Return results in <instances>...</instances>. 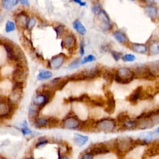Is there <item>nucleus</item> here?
<instances>
[{
  "instance_id": "1",
  "label": "nucleus",
  "mask_w": 159,
  "mask_h": 159,
  "mask_svg": "<svg viewBox=\"0 0 159 159\" xmlns=\"http://www.w3.org/2000/svg\"><path fill=\"white\" fill-rule=\"evenodd\" d=\"M147 144L140 139H134L130 137H119L114 140L111 148L114 149L117 154L120 157H123L132 151L138 146L145 145Z\"/></svg>"
},
{
  "instance_id": "2",
  "label": "nucleus",
  "mask_w": 159,
  "mask_h": 159,
  "mask_svg": "<svg viewBox=\"0 0 159 159\" xmlns=\"http://www.w3.org/2000/svg\"><path fill=\"white\" fill-rule=\"evenodd\" d=\"M135 79L133 70L127 67H121L115 72L114 81L121 85H127Z\"/></svg>"
},
{
  "instance_id": "3",
  "label": "nucleus",
  "mask_w": 159,
  "mask_h": 159,
  "mask_svg": "<svg viewBox=\"0 0 159 159\" xmlns=\"http://www.w3.org/2000/svg\"><path fill=\"white\" fill-rule=\"evenodd\" d=\"M152 97L151 94L144 90L142 86H139L129 95L127 101L132 105L138 103L139 100H144Z\"/></svg>"
},
{
  "instance_id": "4",
  "label": "nucleus",
  "mask_w": 159,
  "mask_h": 159,
  "mask_svg": "<svg viewBox=\"0 0 159 159\" xmlns=\"http://www.w3.org/2000/svg\"><path fill=\"white\" fill-rule=\"evenodd\" d=\"M133 71L135 73V78L148 81H154L156 78L155 76L152 74L147 65H140L134 68Z\"/></svg>"
},
{
  "instance_id": "5",
  "label": "nucleus",
  "mask_w": 159,
  "mask_h": 159,
  "mask_svg": "<svg viewBox=\"0 0 159 159\" xmlns=\"http://www.w3.org/2000/svg\"><path fill=\"white\" fill-rule=\"evenodd\" d=\"M4 49L6 52L7 57L9 60L17 62L18 63L23 62V54L20 50H17L13 45L5 42L3 44Z\"/></svg>"
},
{
  "instance_id": "6",
  "label": "nucleus",
  "mask_w": 159,
  "mask_h": 159,
  "mask_svg": "<svg viewBox=\"0 0 159 159\" xmlns=\"http://www.w3.org/2000/svg\"><path fill=\"white\" fill-rule=\"evenodd\" d=\"M116 127V122L113 119L106 118L97 122L96 129L100 132H112Z\"/></svg>"
},
{
  "instance_id": "7",
  "label": "nucleus",
  "mask_w": 159,
  "mask_h": 159,
  "mask_svg": "<svg viewBox=\"0 0 159 159\" xmlns=\"http://www.w3.org/2000/svg\"><path fill=\"white\" fill-rule=\"evenodd\" d=\"M104 95L106 96V104L104 109V111L108 114H113L116 109V100L114 94L109 90L104 91Z\"/></svg>"
},
{
  "instance_id": "8",
  "label": "nucleus",
  "mask_w": 159,
  "mask_h": 159,
  "mask_svg": "<svg viewBox=\"0 0 159 159\" xmlns=\"http://www.w3.org/2000/svg\"><path fill=\"white\" fill-rule=\"evenodd\" d=\"M13 105L10 102H6L3 98L0 97V118L7 119L10 117L13 111Z\"/></svg>"
},
{
  "instance_id": "9",
  "label": "nucleus",
  "mask_w": 159,
  "mask_h": 159,
  "mask_svg": "<svg viewBox=\"0 0 159 159\" xmlns=\"http://www.w3.org/2000/svg\"><path fill=\"white\" fill-rule=\"evenodd\" d=\"M97 19L99 21V26L103 31H109L111 29V19L108 13L103 9L97 14Z\"/></svg>"
},
{
  "instance_id": "10",
  "label": "nucleus",
  "mask_w": 159,
  "mask_h": 159,
  "mask_svg": "<svg viewBox=\"0 0 159 159\" xmlns=\"http://www.w3.org/2000/svg\"><path fill=\"white\" fill-rule=\"evenodd\" d=\"M89 152L94 156L99 155H106L109 154L110 152V150L109 149L108 145L104 143H99L91 147L89 150Z\"/></svg>"
},
{
  "instance_id": "11",
  "label": "nucleus",
  "mask_w": 159,
  "mask_h": 159,
  "mask_svg": "<svg viewBox=\"0 0 159 159\" xmlns=\"http://www.w3.org/2000/svg\"><path fill=\"white\" fill-rule=\"evenodd\" d=\"M12 78L14 82H24L26 78V72L23 65L19 63L12 72Z\"/></svg>"
},
{
  "instance_id": "12",
  "label": "nucleus",
  "mask_w": 159,
  "mask_h": 159,
  "mask_svg": "<svg viewBox=\"0 0 159 159\" xmlns=\"http://www.w3.org/2000/svg\"><path fill=\"white\" fill-rule=\"evenodd\" d=\"M82 75L83 76L84 80H93L99 77L102 74L101 70L98 67H93L91 68L86 69L81 72Z\"/></svg>"
},
{
  "instance_id": "13",
  "label": "nucleus",
  "mask_w": 159,
  "mask_h": 159,
  "mask_svg": "<svg viewBox=\"0 0 159 159\" xmlns=\"http://www.w3.org/2000/svg\"><path fill=\"white\" fill-rule=\"evenodd\" d=\"M62 47L68 50H73L76 47V39L74 35H67L62 41Z\"/></svg>"
},
{
  "instance_id": "14",
  "label": "nucleus",
  "mask_w": 159,
  "mask_h": 159,
  "mask_svg": "<svg viewBox=\"0 0 159 159\" xmlns=\"http://www.w3.org/2000/svg\"><path fill=\"white\" fill-rule=\"evenodd\" d=\"M50 101V99L45 95L44 94L40 93L33 99V104L37 106L39 109L44 108Z\"/></svg>"
},
{
  "instance_id": "15",
  "label": "nucleus",
  "mask_w": 159,
  "mask_h": 159,
  "mask_svg": "<svg viewBox=\"0 0 159 159\" xmlns=\"http://www.w3.org/2000/svg\"><path fill=\"white\" fill-rule=\"evenodd\" d=\"M66 56L63 54H60L53 57L49 61V67L52 69H58L60 68L65 60Z\"/></svg>"
},
{
  "instance_id": "16",
  "label": "nucleus",
  "mask_w": 159,
  "mask_h": 159,
  "mask_svg": "<svg viewBox=\"0 0 159 159\" xmlns=\"http://www.w3.org/2000/svg\"><path fill=\"white\" fill-rule=\"evenodd\" d=\"M87 103L93 108H105L106 101L101 96L91 98Z\"/></svg>"
},
{
  "instance_id": "17",
  "label": "nucleus",
  "mask_w": 159,
  "mask_h": 159,
  "mask_svg": "<svg viewBox=\"0 0 159 159\" xmlns=\"http://www.w3.org/2000/svg\"><path fill=\"white\" fill-rule=\"evenodd\" d=\"M80 121L75 117H68L63 121V126L67 129H76L80 126Z\"/></svg>"
},
{
  "instance_id": "18",
  "label": "nucleus",
  "mask_w": 159,
  "mask_h": 159,
  "mask_svg": "<svg viewBox=\"0 0 159 159\" xmlns=\"http://www.w3.org/2000/svg\"><path fill=\"white\" fill-rule=\"evenodd\" d=\"M129 48L133 52L140 54H146L148 51V47L144 44L131 43L129 45Z\"/></svg>"
},
{
  "instance_id": "19",
  "label": "nucleus",
  "mask_w": 159,
  "mask_h": 159,
  "mask_svg": "<svg viewBox=\"0 0 159 159\" xmlns=\"http://www.w3.org/2000/svg\"><path fill=\"white\" fill-rule=\"evenodd\" d=\"M68 81H70V80L68 78H62L61 77H58L52 81V84L54 85V88L55 90H62L67 85Z\"/></svg>"
},
{
  "instance_id": "20",
  "label": "nucleus",
  "mask_w": 159,
  "mask_h": 159,
  "mask_svg": "<svg viewBox=\"0 0 159 159\" xmlns=\"http://www.w3.org/2000/svg\"><path fill=\"white\" fill-rule=\"evenodd\" d=\"M138 127V121L137 120H132L129 119L125 122L121 124L119 130L120 131H126V130H132V129H137Z\"/></svg>"
},
{
  "instance_id": "21",
  "label": "nucleus",
  "mask_w": 159,
  "mask_h": 159,
  "mask_svg": "<svg viewBox=\"0 0 159 159\" xmlns=\"http://www.w3.org/2000/svg\"><path fill=\"white\" fill-rule=\"evenodd\" d=\"M96 124L97 122H96L93 119H90L82 122L80 124V127H81L80 128L81 130L90 131L93 130V129H94L95 128L96 129Z\"/></svg>"
},
{
  "instance_id": "22",
  "label": "nucleus",
  "mask_w": 159,
  "mask_h": 159,
  "mask_svg": "<svg viewBox=\"0 0 159 159\" xmlns=\"http://www.w3.org/2000/svg\"><path fill=\"white\" fill-rule=\"evenodd\" d=\"M29 18L27 17V16L24 13H21L20 14L17 15L16 17V23L18 26L20 27H27V22L29 21Z\"/></svg>"
},
{
  "instance_id": "23",
  "label": "nucleus",
  "mask_w": 159,
  "mask_h": 159,
  "mask_svg": "<svg viewBox=\"0 0 159 159\" xmlns=\"http://www.w3.org/2000/svg\"><path fill=\"white\" fill-rule=\"evenodd\" d=\"M145 13L151 19H155L158 15V9L154 5H147L144 8Z\"/></svg>"
},
{
  "instance_id": "24",
  "label": "nucleus",
  "mask_w": 159,
  "mask_h": 159,
  "mask_svg": "<svg viewBox=\"0 0 159 159\" xmlns=\"http://www.w3.org/2000/svg\"><path fill=\"white\" fill-rule=\"evenodd\" d=\"M73 140L75 143L79 147L84 145L88 140V137L80 134L76 133L73 135Z\"/></svg>"
},
{
  "instance_id": "25",
  "label": "nucleus",
  "mask_w": 159,
  "mask_h": 159,
  "mask_svg": "<svg viewBox=\"0 0 159 159\" xmlns=\"http://www.w3.org/2000/svg\"><path fill=\"white\" fill-rule=\"evenodd\" d=\"M152 74L156 78L159 77V60L152 62L147 65Z\"/></svg>"
},
{
  "instance_id": "26",
  "label": "nucleus",
  "mask_w": 159,
  "mask_h": 159,
  "mask_svg": "<svg viewBox=\"0 0 159 159\" xmlns=\"http://www.w3.org/2000/svg\"><path fill=\"white\" fill-rule=\"evenodd\" d=\"M148 51L151 55L159 54V41L154 40L152 42L148 47Z\"/></svg>"
},
{
  "instance_id": "27",
  "label": "nucleus",
  "mask_w": 159,
  "mask_h": 159,
  "mask_svg": "<svg viewBox=\"0 0 159 159\" xmlns=\"http://www.w3.org/2000/svg\"><path fill=\"white\" fill-rule=\"evenodd\" d=\"M73 27L75 29V30L81 35H84L86 32L85 27L79 19H76L73 22Z\"/></svg>"
},
{
  "instance_id": "28",
  "label": "nucleus",
  "mask_w": 159,
  "mask_h": 159,
  "mask_svg": "<svg viewBox=\"0 0 159 159\" xmlns=\"http://www.w3.org/2000/svg\"><path fill=\"white\" fill-rule=\"evenodd\" d=\"M113 36L115 39L120 44H126L127 41L126 34L121 31H116L113 32Z\"/></svg>"
},
{
  "instance_id": "29",
  "label": "nucleus",
  "mask_w": 159,
  "mask_h": 159,
  "mask_svg": "<svg viewBox=\"0 0 159 159\" xmlns=\"http://www.w3.org/2000/svg\"><path fill=\"white\" fill-rule=\"evenodd\" d=\"M52 76V73L51 72L48 71V70H42L39 72L37 78L38 80L42 81V80H46L50 78Z\"/></svg>"
},
{
  "instance_id": "30",
  "label": "nucleus",
  "mask_w": 159,
  "mask_h": 159,
  "mask_svg": "<svg viewBox=\"0 0 159 159\" xmlns=\"http://www.w3.org/2000/svg\"><path fill=\"white\" fill-rule=\"evenodd\" d=\"M39 110L40 109L35 105H33L32 106H31L30 108H29V113H28L29 119H36L37 118V116L39 115Z\"/></svg>"
},
{
  "instance_id": "31",
  "label": "nucleus",
  "mask_w": 159,
  "mask_h": 159,
  "mask_svg": "<svg viewBox=\"0 0 159 159\" xmlns=\"http://www.w3.org/2000/svg\"><path fill=\"white\" fill-rule=\"evenodd\" d=\"M103 76L104 80L106 81V83L111 84L114 81V77H115V73H114L113 72H112L109 70H107L105 72L103 73Z\"/></svg>"
},
{
  "instance_id": "32",
  "label": "nucleus",
  "mask_w": 159,
  "mask_h": 159,
  "mask_svg": "<svg viewBox=\"0 0 159 159\" xmlns=\"http://www.w3.org/2000/svg\"><path fill=\"white\" fill-rule=\"evenodd\" d=\"M34 124L36 127L42 128L47 126L48 120L44 117H39L34 120Z\"/></svg>"
},
{
  "instance_id": "33",
  "label": "nucleus",
  "mask_w": 159,
  "mask_h": 159,
  "mask_svg": "<svg viewBox=\"0 0 159 159\" xmlns=\"http://www.w3.org/2000/svg\"><path fill=\"white\" fill-rule=\"evenodd\" d=\"M154 137V134L151 132H146L141 133L139 135V139L143 140L147 144L152 140Z\"/></svg>"
},
{
  "instance_id": "34",
  "label": "nucleus",
  "mask_w": 159,
  "mask_h": 159,
  "mask_svg": "<svg viewBox=\"0 0 159 159\" xmlns=\"http://www.w3.org/2000/svg\"><path fill=\"white\" fill-rule=\"evenodd\" d=\"M129 119H131V117L127 112H122V113H121L117 116V122H119L120 124H122V123L125 122Z\"/></svg>"
},
{
  "instance_id": "35",
  "label": "nucleus",
  "mask_w": 159,
  "mask_h": 159,
  "mask_svg": "<svg viewBox=\"0 0 159 159\" xmlns=\"http://www.w3.org/2000/svg\"><path fill=\"white\" fill-rule=\"evenodd\" d=\"M16 0H2V6L7 10L12 9L15 5Z\"/></svg>"
},
{
  "instance_id": "36",
  "label": "nucleus",
  "mask_w": 159,
  "mask_h": 159,
  "mask_svg": "<svg viewBox=\"0 0 159 159\" xmlns=\"http://www.w3.org/2000/svg\"><path fill=\"white\" fill-rule=\"evenodd\" d=\"M48 120V124L47 126L49 127H55L58 124V119L55 117H50L47 119Z\"/></svg>"
},
{
  "instance_id": "37",
  "label": "nucleus",
  "mask_w": 159,
  "mask_h": 159,
  "mask_svg": "<svg viewBox=\"0 0 159 159\" xmlns=\"http://www.w3.org/2000/svg\"><path fill=\"white\" fill-rule=\"evenodd\" d=\"M16 29V25L13 21H8L6 24L5 30L6 32H11L12 31H14Z\"/></svg>"
},
{
  "instance_id": "38",
  "label": "nucleus",
  "mask_w": 159,
  "mask_h": 159,
  "mask_svg": "<svg viewBox=\"0 0 159 159\" xmlns=\"http://www.w3.org/2000/svg\"><path fill=\"white\" fill-rule=\"evenodd\" d=\"M11 87L12 86H11V83L8 81H4L1 83H0V90L1 91H3V93H5L4 91H9Z\"/></svg>"
},
{
  "instance_id": "39",
  "label": "nucleus",
  "mask_w": 159,
  "mask_h": 159,
  "mask_svg": "<svg viewBox=\"0 0 159 159\" xmlns=\"http://www.w3.org/2000/svg\"><path fill=\"white\" fill-rule=\"evenodd\" d=\"M55 31L57 34V37L59 38L60 36L64 34L65 32V27L63 25H58L55 28Z\"/></svg>"
},
{
  "instance_id": "40",
  "label": "nucleus",
  "mask_w": 159,
  "mask_h": 159,
  "mask_svg": "<svg viewBox=\"0 0 159 159\" xmlns=\"http://www.w3.org/2000/svg\"><path fill=\"white\" fill-rule=\"evenodd\" d=\"M96 60V57L94 56L93 55H88V56L85 57L83 59H82L81 60V64H85L89 62H94Z\"/></svg>"
},
{
  "instance_id": "41",
  "label": "nucleus",
  "mask_w": 159,
  "mask_h": 159,
  "mask_svg": "<svg viewBox=\"0 0 159 159\" xmlns=\"http://www.w3.org/2000/svg\"><path fill=\"white\" fill-rule=\"evenodd\" d=\"M80 64H81V60L80 58H77V59H75V60H73L70 63V65H68V68L70 70L75 69L78 67L80 65Z\"/></svg>"
},
{
  "instance_id": "42",
  "label": "nucleus",
  "mask_w": 159,
  "mask_h": 159,
  "mask_svg": "<svg viewBox=\"0 0 159 159\" xmlns=\"http://www.w3.org/2000/svg\"><path fill=\"white\" fill-rule=\"evenodd\" d=\"M122 60L124 62H134L135 60V57L134 55L128 54H125L122 55Z\"/></svg>"
},
{
  "instance_id": "43",
  "label": "nucleus",
  "mask_w": 159,
  "mask_h": 159,
  "mask_svg": "<svg viewBox=\"0 0 159 159\" xmlns=\"http://www.w3.org/2000/svg\"><path fill=\"white\" fill-rule=\"evenodd\" d=\"M36 24V19H34V17H31V18H29L27 24V27L26 29H27L28 31H31L32 29L34 28V27L35 26Z\"/></svg>"
},
{
  "instance_id": "44",
  "label": "nucleus",
  "mask_w": 159,
  "mask_h": 159,
  "mask_svg": "<svg viewBox=\"0 0 159 159\" xmlns=\"http://www.w3.org/2000/svg\"><path fill=\"white\" fill-rule=\"evenodd\" d=\"M111 54L112 56H113L114 60L116 61V62L119 60L121 58H122V57L123 55L121 52H117V51H115V50H111Z\"/></svg>"
},
{
  "instance_id": "45",
  "label": "nucleus",
  "mask_w": 159,
  "mask_h": 159,
  "mask_svg": "<svg viewBox=\"0 0 159 159\" xmlns=\"http://www.w3.org/2000/svg\"><path fill=\"white\" fill-rule=\"evenodd\" d=\"M101 9H102V7H101V5L100 4H96L95 5H94L92 8L93 13L96 15H97Z\"/></svg>"
},
{
  "instance_id": "46",
  "label": "nucleus",
  "mask_w": 159,
  "mask_h": 159,
  "mask_svg": "<svg viewBox=\"0 0 159 159\" xmlns=\"http://www.w3.org/2000/svg\"><path fill=\"white\" fill-rule=\"evenodd\" d=\"M80 54L81 56H83L85 54V42L84 40H81L80 46Z\"/></svg>"
},
{
  "instance_id": "47",
  "label": "nucleus",
  "mask_w": 159,
  "mask_h": 159,
  "mask_svg": "<svg viewBox=\"0 0 159 159\" xmlns=\"http://www.w3.org/2000/svg\"><path fill=\"white\" fill-rule=\"evenodd\" d=\"M32 132L27 127V126L26 125H25L24 127L22 129V133L23 134V135H30V134H32Z\"/></svg>"
},
{
  "instance_id": "48",
  "label": "nucleus",
  "mask_w": 159,
  "mask_h": 159,
  "mask_svg": "<svg viewBox=\"0 0 159 159\" xmlns=\"http://www.w3.org/2000/svg\"><path fill=\"white\" fill-rule=\"evenodd\" d=\"M48 143H49V141H48V140L42 139V140L39 141V142L36 144V147H37V148H39V147H42V146H43V145H46V144H47Z\"/></svg>"
},
{
  "instance_id": "49",
  "label": "nucleus",
  "mask_w": 159,
  "mask_h": 159,
  "mask_svg": "<svg viewBox=\"0 0 159 159\" xmlns=\"http://www.w3.org/2000/svg\"><path fill=\"white\" fill-rule=\"evenodd\" d=\"M93 158L94 155H92L89 152L85 153V154L81 157V159H93Z\"/></svg>"
},
{
  "instance_id": "50",
  "label": "nucleus",
  "mask_w": 159,
  "mask_h": 159,
  "mask_svg": "<svg viewBox=\"0 0 159 159\" xmlns=\"http://www.w3.org/2000/svg\"><path fill=\"white\" fill-rule=\"evenodd\" d=\"M73 1L75 3L78 4L80 6H86V4L85 2L82 1V0H73Z\"/></svg>"
},
{
  "instance_id": "51",
  "label": "nucleus",
  "mask_w": 159,
  "mask_h": 159,
  "mask_svg": "<svg viewBox=\"0 0 159 159\" xmlns=\"http://www.w3.org/2000/svg\"><path fill=\"white\" fill-rule=\"evenodd\" d=\"M20 3L22 5H25V6H29V0H20Z\"/></svg>"
},
{
  "instance_id": "52",
  "label": "nucleus",
  "mask_w": 159,
  "mask_h": 159,
  "mask_svg": "<svg viewBox=\"0 0 159 159\" xmlns=\"http://www.w3.org/2000/svg\"><path fill=\"white\" fill-rule=\"evenodd\" d=\"M145 1L146 2L148 3L150 5H153V4H154L155 3L154 0H145Z\"/></svg>"
},
{
  "instance_id": "53",
  "label": "nucleus",
  "mask_w": 159,
  "mask_h": 159,
  "mask_svg": "<svg viewBox=\"0 0 159 159\" xmlns=\"http://www.w3.org/2000/svg\"><path fill=\"white\" fill-rule=\"evenodd\" d=\"M59 159H68V158L67 157H62L61 158H59Z\"/></svg>"
},
{
  "instance_id": "54",
  "label": "nucleus",
  "mask_w": 159,
  "mask_h": 159,
  "mask_svg": "<svg viewBox=\"0 0 159 159\" xmlns=\"http://www.w3.org/2000/svg\"><path fill=\"white\" fill-rule=\"evenodd\" d=\"M156 132H158V133H159V127H158L157 129Z\"/></svg>"
},
{
  "instance_id": "55",
  "label": "nucleus",
  "mask_w": 159,
  "mask_h": 159,
  "mask_svg": "<svg viewBox=\"0 0 159 159\" xmlns=\"http://www.w3.org/2000/svg\"><path fill=\"white\" fill-rule=\"evenodd\" d=\"M26 159H34L32 157H29V158H26Z\"/></svg>"
},
{
  "instance_id": "56",
  "label": "nucleus",
  "mask_w": 159,
  "mask_h": 159,
  "mask_svg": "<svg viewBox=\"0 0 159 159\" xmlns=\"http://www.w3.org/2000/svg\"><path fill=\"white\" fill-rule=\"evenodd\" d=\"M130 1H134L135 0H130Z\"/></svg>"
},
{
  "instance_id": "57",
  "label": "nucleus",
  "mask_w": 159,
  "mask_h": 159,
  "mask_svg": "<svg viewBox=\"0 0 159 159\" xmlns=\"http://www.w3.org/2000/svg\"><path fill=\"white\" fill-rule=\"evenodd\" d=\"M0 79H1V75H0Z\"/></svg>"
}]
</instances>
